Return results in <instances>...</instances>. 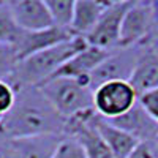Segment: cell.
<instances>
[{"mask_svg": "<svg viewBox=\"0 0 158 158\" xmlns=\"http://www.w3.org/2000/svg\"><path fill=\"white\" fill-rule=\"evenodd\" d=\"M6 3L22 32H40L54 25L44 0H13Z\"/></svg>", "mask_w": 158, "mask_h": 158, "instance_id": "8", "label": "cell"}, {"mask_svg": "<svg viewBox=\"0 0 158 158\" xmlns=\"http://www.w3.org/2000/svg\"><path fill=\"white\" fill-rule=\"evenodd\" d=\"M24 32L15 22L10 6L6 2H0V44H13L16 46L22 38Z\"/></svg>", "mask_w": 158, "mask_h": 158, "instance_id": "17", "label": "cell"}, {"mask_svg": "<svg viewBox=\"0 0 158 158\" xmlns=\"http://www.w3.org/2000/svg\"><path fill=\"white\" fill-rule=\"evenodd\" d=\"M85 46L87 41L84 38L74 36L54 48H49L25 57L18 63L8 84H11L15 89L40 87L46 81H49L65 65V62H68L74 54L82 51Z\"/></svg>", "mask_w": 158, "mask_h": 158, "instance_id": "2", "label": "cell"}, {"mask_svg": "<svg viewBox=\"0 0 158 158\" xmlns=\"http://www.w3.org/2000/svg\"><path fill=\"white\" fill-rule=\"evenodd\" d=\"M108 5V0H77V2H74L73 21L70 25L71 33L74 36L85 38L94 30Z\"/></svg>", "mask_w": 158, "mask_h": 158, "instance_id": "16", "label": "cell"}, {"mask_svg": "<svg viewBox=\"0 0 158 158\" xmlns=\"http://www.w3.org/2000/svg\"><path fill=\"white\" fill-rule=\"evenodd\" d=\"M156 146H158V142H156Z\"/></svg>", "mask_w": 158, "mask_h": 158, "instance_id": "25", "label": "cell"}, {"mask_svg": "<svg viewBox=\"0 0 158 158\" xmlns=\"http://www.w3.org/2000/svg\"><path fill=\"white\" fill-rule=\"evenodd\" d=\"M158 40V0L150 2V36L149 44H155Z\"/></svg>", "mask_w": 158, "mask_h": 158, "instance_id": "24", "label": "cell"}, {"mask_svg": "<svg viewBox=\"0 0 158 158\" xmlns=\"http://www.w3.org/2000/svg\"><path fill=\"white\" fill-rule=\"evenodd\" d=\"M138 103V94L128 81H111L98 85L92 94V104L98 117L104 120L127 114Z\"/></svg>", "mask_w": 158, "mask_h": 158, "instance_id": "4", "label": "cell"}, {"mask_svg": "<svg viewBox=\"0 0 158 158\" xmlns=\"http://www.w3.org/2000/svg\"><path fill=\"white\" fill-rule=\"evenodd\" d=\"M44 3L56 27L70 30L74 13V0H44Z\"/></svg>", "mask_w": 158, "mask_h": 158, "instance_id": "18", "label": "cell"}, {"mask_svg": "<svg viewBox=\"0 0 158 158\" xmlns=\"http://www.w3.org/2000/svg\"><path fill=\"white\" fill-rule=\"evenodd\" d=\"M139 54V48L115 49L90 73V89L111 81H130L135 63Z\"/></svg>", "mask_w": 158, "mask_h": 158, "instance_id": "7", "label": "cell"}, {"mask_svg": "<svg viewBox=\"0 0 158 158\" xmlns=\"http://www.w3.org/2000/svg\"><path fill=\"white\" fill-rule=\"evenodd\" d=\"M139 106L146 111V114L158 125V89L144 92L138 97Z\"/></svg>", "mask_w": 158, "mask_h": 158, "instance_id": "21", "label": "cell"}, {"mask_svg": "<svg viewBox=\"0 0 158 158\" xmlns=\"http://www.w3.org/2000/svg\"><path fill=\"white\" fill-rule=\"evenodd\" d=\"M71 38H74L71 30L52 25V27L40 30V32H24L22 38L16 44V49H18L19 59L22 60L32 54H36V52H41L49 48H54L60 43H65Z\"/></svg>", "mask_w": 158, "mask_h": 158, "instance_id": "12", "label": "cell"}, {"mask_svg": "<svg viewBox=\"0 0 158 158\" xmlns=\"http://www.w3.org/2000/svg\"><path fill=\"white\" fill-rule=\"evenodd\" d=\"M149 36H150V2L131 0L120 24L118 49H131V48H139L142 44H149Z\"/></svg>", "mask_w": 158, "mask_h": 158, "instance_id": "5", "label": "cell"}, {"mask_svg": "<svg viewBox=\"0 0 158 158\" xmlns=\"http://www.w3.org/2000/svg\"><path fill=\"white\" fill-rule=\"evenodd\" d=\"M108 122L123 130L125 133L133 136L139 142L155 144V146L158 142V125L146 114V111L139 106V103H136L127 114Z\"/></svg>", "mask_w": 158, "mask_h": 158, "instance_id": "10", "label": "cell"}, {"mask_svg": "<svg viewBox=\"0 0 158 158\" xmlns=\"http://www.w3.org/2000/svg\"><path fill=\"white\" fill-rule=\"evenodd\" d=\"M111 52L112 51H104V49H98V48L87 44L82 51H79L77 54H74L68 62H65V65L52 77H71V79L90 77V73L94 71Z\"/></svg>", "mask_w": 158, "mask_h": 158, "instance_id": "14", "label": "cell"}, {"mask_svg": "<svg viewBox=\"0 0 158 158\" xmlns=\"http://www.w3.org/2000/svg\"><path fill=\"white\" fill-rule=\"evenodd\" d=\"M15 101H16V89L5 81H0V120L11 111Z\"/></svg>", "mask_w": 158, "mask_h": 158, "instance_id": "22", "label": "cell"}, {"mask_svg": "<svg viewBox=\"0 0 158 158\" xmlns=\"http://www.w3.org/2000/svg\"><path fill=\"white\" fill-rule=\"evenodd\" d=\"M67 122L56 112L38 87L16 89V101L0 120V136L21 139L44 135H65Z\"/></svg>", "mask_w": 158, "mask_h": 158, "instance_id": "1", "label": "cell"}, {"mask_svg": "<svg viewBox=\"0 0 158 158\" xmlns=\"http://www.w3.org/2000/svg\"><path fill=\"white\" fill-rule=\"evenodd\" d=\"M90 123L94 125V128L97 130V133L106 144V147L109 149L114 158H127L139 144V141H136L133 136L117 128L111 122L98 117L95 112L90 115Z\"/></svg>", "mask_w": 158, "mask_h": 158, "instance_id": "13", "label": "cell"}, {"mask_svg": "<svg viewBox=\"0 0 158 158\" xmlns=\"http://www.w3.org/2000/svg\"><path fill=\"white\" fill-rule=\"evenodd\" d=\"M52 158H87V155L76 138L63 135Z\"/></svg>", "mask_w": 158, "mask_h": 158, "instance_id": "20", "label": "cell"}, {"mask_svg": "<svg viewBox=\"0 0 158 158\" xmlns=\"http://www.w3.org/2000/svg\"><path fill=\"white\" fill-rule=\"evenodd\" d=\"M92 114L94 112L67 122L65 135H70L79 141L87 158H114L109 149L106 147V144L103 142V139L97 133V130L94 128V125L90 123Z\"/></svg>", "mask_w": 158, "mask_h": 158, "instance_id": "11", "label": "cell"}, {"mask_svg": "<svg viewBox=\"0 0 158 158\" xmlns=\"http://www.w3.org/2000/svg\"><path fill=\"white\" fill-rule=\"evenodd\" d=\"M131 0L120 2H109L106 10L100 16L97 25L84 40L89 46H94L104 51L118 49V35H120V24L125 11L128 10Z\"/></svg>", "mask_w": 158, "mask_h": 158, "instance_id": "6", "label": "cell"}, {"mask_svg": "<svg viewBox=\"0 0 158 158\" xmlns=\"http://www.w3.org/2000/svg\"><path fill=\"white\" fill-rule=\"evenodd\" d=\"M21 62L16 46L0 44V81L10 82L18 63Z\"/></svg>", "mask_w": 158, "mask_h": 158, "instance_id": "19", "label": "cell"}, {"mask_svg": "<svg viewBox=\"0 0 158 158\" xmlns=\"http://www.w3.org/2000/svg\"><path fill=\"white\" fill-rule=\"evenodd\" d=\"M138 97L144 92L158 89V48L155 44L139 46V54L128 81Z\"/></svg>", "mask_w": 158, "mask_h": 158, "instance_id": "9", "label": "cell"}, {"mask_svg": "<svg viewBox=\"0 0 158 158\" xmlns=\"http://www.w3.org/2000/svg\"><path fill=\"white\" fill-rule=\"evenodd\" d=\"M56 112L65 122L87 115L94 111L90 77H52L38 87Z\"/></svg>", "mask_w": 158, "mask_h": 158, "instance_id": "3", "label": "cell"}, {"mask_svg": "<svg viewBox=\"0 0 158 158\" xmlns=\"http://www.w3.org/2000/svg\"><path fill=\"white\" fill-rule=\"evenodd\" d=\"M127 158H158V146L147 142H139L136 149Z\"/></svg>", "mask_w": 158, "mask_h": 158, "instance_id": "23", "label": "cell"}, {"mask_svg": "<svg viewBox=\"0 0 158 158\" xmlns=\"http://www.w3.org/2000/svg\"><path fill=\"white\" fill-rule=\"evenodd\" d=\"M63 135L8 139L11 158H52Z\"/></svg>", "mask_w": 158, "mask_h": 158, "instance_id": "15", "label": "cell"}]
</instances>
